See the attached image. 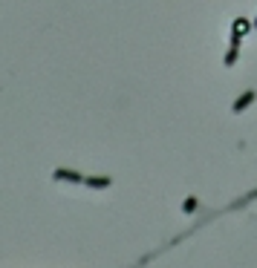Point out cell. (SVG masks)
I'll list each match as a JSON object with an SVG mask.
<instances>
[{"mask_svg":"<svg viewBox=\"0 0 257 268\" xmlns=\"http://www.w3.org/2000/svg\"><path fill=\"white\" fill-rule=\"evenodd\" d=\"M251 98H254V93H245V95H240V101L234 104V110H245V107L251 104Z\"/></svg>","mask_w":257,"mask_h":268,"instance_id":"6da1fadb","label":"cell"},{"mask_svg":"<svg viewBox=\"0 0 257 268\" xmlns=\"http://www.w3.org/2000/svg\"><path fill=\"white\" fill-rule=\"evenodd\" d=\"M234 58H237V49H231V52L225 55V67H231V64H234Z\"/></svg>","mask_w":257,"mask_h":268,"instance_id":"7a4b0ae2","label":"cell"},{"mask_svg":"<svg viewBox=\"0 0 257 268\" xmlns=\"http://www.w3.org/2000/svg\"><path fill=\"white\" fill-rule=\"evenodd\" d=\"M254 26H257V21H254Z\"/></svg>","mask_w":257,"mask_h":268,"instance_id":"3957f363","label":"cell"}]
</instances>
